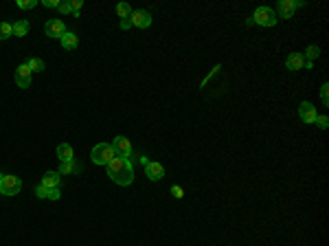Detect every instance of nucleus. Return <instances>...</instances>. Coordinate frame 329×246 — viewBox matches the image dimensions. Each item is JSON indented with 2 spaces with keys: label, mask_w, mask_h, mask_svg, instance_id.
<instances>
[{
  "label": "nucleus",
  "mask_w": 329,
  "mask_h": 246,
  "mask_svg": "<svg viewBox=\"0 0 329 246\" xmlns=\"http://www.w3.org/2000/svg\"><path fill=\"white\" fill-rule=\"evenodd\" d=\"M108 176L112 178V183L121 184V187H130L134 183V167H132L130 158H123V156H116L110 163L106 165Z\"/></svg>",
  "instance_id": "f257e3e1"
},
{
  "label": "nucleus",
  "mask_w": 329,
  "mask_h": 246,
  "mask_svg": "<svg viewBox=\"0 0 329 246\" xmlns=\"http://www.w3.org/2000/svg\"><path fill=\"white\" fill-rule=\"evenodd\" d=\"M112 158H116V152L112 148V143H97L90 152V160L95 165H108Z\"/></svg>",
  "instance_id": "f03ea898"
},
{
  "label": "nucleus",
  "mask_w": 329,
  "mask_h": 246,
  "mask_svg": "<svg viewBox=\"0 0 329 246\" xmlns=\"http://www.w3.org/2000/svg\"><path fill=\"white\" fill-rule=\"evenodd\" d=\"M276 22H279V18H276L274 9L270 7H257L250 18V25H259V27H274Z\"/></svg>",
  "instance_id": "7ed1b4c3"
},
{
  "label": "nucleus",
  "mask_w": 329,
  "mask_h": 246,
  "mask_svg": "<svg viewBox=\"0 0 329 246\" xmlns=\"http://www.w3.org/2000/svg\"><path fill=\"white\" fill-rule=\"evenodd\" d=\"M22 191V181L13 174H4L0 181V193L2 196H18Z\"/></svg>",
  "instance_id": "20e7f679"
},
{
  "label": "nucleus",
  "mask_w": 329,
  "mask_h": 246,
  "mask_svg": "<svg viewBox=\"0 0 329 246\" xmlns=\"http://www.w3.org/2000/svg\"><path fill=\"white\" fill-rule=\"evenodd\" d=\"M299 117L303 123H309V125H314V121H316L318 112H316V106H314L312 101H303L299 106Z\"/></svg>",
  "instance_id": "39448f33"
},
{
  "label": "nucleus",
  "mask_w": 329,
  "mask_h": 246,
  "mask_svg": "<svg viewBox=\"0 0 329 246\" xmlns=\"http://www.w3.org/2000/svg\"><path fill=\"white\" fill-rule=\"evenodd\" d=\"M44 33L49 37H57V40H62V35L66 33V25L64 20H57V18H53V20H46L44 25Z\"/></svg>",
  "instance_id": "423d86ee"
},
{
  "label": "nucleus",
  "mask_w": 329,
  "mask_h": 246,
  "mask_svg": "<svg viewBox=\"0 0 329 246\" xmlns=\"http://www.w3.org/2000/svg\"><path fill=\"white\" fill-rule=\"evenodd\" d=\"M130 20H132V27H136V29H147L152 25V13L145 11V9H138V11H132Z\"/></svg>",
  "instance_id": "0eeeda50"
},
{
  "label": "nucleus",
  "mask_w": 329,
  "mask_h": 246,
  "mask_svg": "<svg viewBox=\"0 0 329 246\" xmlns=\"http://www.w3.org/2000/svg\"><path fill=\"white\" fill-rule=\"evenodd\" d=\"M112 148H114L116 156H123V158H130L132 156V143L128 136H114V141H112Z\"/></svg>",
  "instance_id": "6e6552de"
},
{
  "label": "nucleus",
  "mask_w": 329,
  "mask_h": 246,
  "mask_svg": "<svg viewBox=\"0 0 329 246\" xmlns=\"http://www.w3.org/2000/svg\"><path fill=\"white\" fill-rule=\"evenodd\" d=\"M296 11V2L294 0H279L276 2V18H281V20H288V18H292Z\"/></svg>",
  "instance_id": "1a4fd4ad"
},
{
  "label": "nucleus",
  "mask_w": 329,
  "mask_h": 246,
  "mask_svg": "<svg viewBox=\"0 0 329 246\" xmlns=\"http://www.w3.org/2000/svg\"><path fill=\"white\" fill-rule=\"evenodd\" d=\"M145 176H147L152 183L163 181V178H164V167L161 163H156V160H149V163L145 165Z\"/></svg>",
  "instance_id": "9d476101"
},
{
  "label": "nucleus",
  "mask_w": 329,
  "mask_h": 246,
  "mask_svg": "<svg viewBox=\"0 0 329 246\" xmlns=\"http://www.w3.org/2000/svg\"><path fill=\"white\" fill-rule=\"evenodd\" d=\"M13 77H16L18 88H29V86H31V77H33V73H31V68H29L27 64H20Z\"/></svg>",
  "instance_id": "9b49d317"
},
{
  "label": "nucleus",
  "mask_w": 329,
  "mask_h": 246,
  "mask_svg": "<svg viewBox=\"0 0 329 246\" xmlns=\"http://www.w3.org/2000/svg\"><path fill=\"white\" fill-rule=\"evenodd\" d=\"M285 68H288V70H301V68H305L303 53H290L288 60H285Z\"/></svg>",
  "instance_id": "f8f14e48"
},
{
  "label": "nucleus",
  "mask_w": 329,
  "mask_h": 246,
  "mask_svg": "<svg viewBox=\"0 0 329 246\" xmlns=\"http://www.w3.org/2000/svg\"><path fill=\"white\" fill-rule=\"evenodd\" d=\"M55 154H57V158L62 160V163H70V160H75V150L70 148L68 143H59L57 150H55Z\"/></svg>",
  "instance_id": "ddd939ff"
},
{
  "label": "nucleus",
  "mask_w": 329,
  "mask_h": 246,
  "mask_svg": "<svg viewBox=\"0 0 329 246\" xmlns=\"http://www.w3.org/2000/svg\"><path fill=\"white\" fill-rule=\"evenodd\" d=\"M59 183H62V176H59V172H46L44 176H42V187L46 189H55L59 187Z\"/></svg>",
  "instance_id": "4468645a"
},
{
  "label": "nucleus",
  "mask_w": 329,
  "mask_h": 246,
  "mask_svg": "<svg viewBox=\"0 0 329 246\" xmlns=\"http://www.w3.org/2000/svg\"><path fill=\"white\" fill-rule=\"evenodd\" d=\"M59 42H62V49H66V51H75V49H77V44H79L77 35H75L73 31H66Z\"/></svg>",
  "instance_id": "2eb2a0df"
},
{
  "label": "nucleus",
  "mask_w": 329,
  "mask_h": 246,
  "mask_svg": "<svg viewBox=\"0 0 329 246\" xmlns=\"http://www.w3.org/2000/svg\"><path fill=\"white\" fill-rule=\"evenodd\" d=\"M13 35L16 37H25V35H29V31H31V22L29 20H18V22H13Z\"/></svg>",
  "instance_id": "dca6fc26"
},
{
  "label": "nucleus",
  "mask_w": 329,
  "mask_h": 246,
  "mask_svg": "<svg viewBox=\"0 0 329 246\" xmlns=\"http://www.w3.org/2000/svg\"><path fill=\"white\" fill-rule=\"evenodd\" d=\"M27 66L31 68V73H42V70L46 68V64H44V62H42L40 58H31L29 62H27Z\"/></svg>",
  "instance_id": "f3484780"
},
{
  "label": "nucleus",
  "mask_w": 329,
  "mask_h": 246,
  "mask_svg": "<svg viewBox=\"0 0 329 246\" xmlns=\"http://www.w3.org/2000/svg\"><path fill=\"white\" fill-rule=\"evenodd\" d=\"M116 16H119L121 20L130 18V16H132V7H130L128 2H119V4H116Z\"/></svg>",
  "instance_id": "a211bd4d"
},
{
  "label": "nucleus",
  "mask_w": 329,
  "mask_h": 246,
  "mask_svg": "<svg viewBox=\"0 0 329 246\" xmlns=\"http://www.w3.org/2000/svg\"><path fill=\"white\" fill-rule=\"evenodd\" d=\"M318 55H321V49H318L316 44H312V46H307V49H305L303 58H305V62H312V60H316Z\"/></svg>",
  "instance_id": "6ab92c4d"
},
{
  "label": "nucleus",
  "mask_w": 329,
  "mask_h": 246,
  "mask_svg": "<svg viewBox=\"0 0 329 246\" xmlns=\"http://www.w3.org/2000/svg\"><path fill=\"white\" fill-rule=\"evenodd\" d=\"M13 35V27L11 22H0V40H7Z\"/></svg>",
  "instance_id": "aec40b11"
},
{
  "label": "nucleus",
  "mask_w": 329,
  "mask_h": 246,
  "mask_svg": "<svg viewBox=\"0 0 329 246\" xmlns=\"http://www.w3.org/2000/svg\"><path fill=\"white\" fill-rule=\"evenodd\" d=\"M18 9H22V11H29V9H35L37 7V0H16Z\"/></svg>",
  "instance_id": "412c9836"
},
{
  "label": "nucleus",
  "mask_w": 329,
  "mask_h": 246,
  "mask_svg": "<svg viewBox=\"0 0 329 246\" xmlns=\"http://www.w3.org/2000/svg\"><path fill=\"white\" fill-rule=\"evenodd\" d=\"M83 7V0H70V13L73 18H79V9Z\"/></svg>",
  "instance_id": "4be33fe9"
},
{
  "label": "nucleus",
  "mask_w": 329,
  "mask_h": 246,
  "mask_svg": "<svg viewBox=\"0 0 329 246\" xmlns=\"http://www.w3.org/2000/svg\"><path fill=\"white\" fill-rule=\"evenodd\" d=\"M73 172H79L73 160H70V163H62V167H59V174H73Z\"/></svg>",
  "instance_id": "5701e85b"
},
{
  "label": "nucleus",
  "mask_w": 329,
  "mask_h": 246,
  "mask_svg": "<svg viewBox=\"0 0 329 246\" xmlns=\"http://www.w3.org/2000/svg\"><path fill=\"white\" fill-rule=\"evenodd\" d=\"M329 84H323L321 86V101H323V106H329Z\"/></svg>",
  "instance_id": "b1692460"
},
{
  "label": "nucleus",
  "mask_w": 329,
  "mask_h": 246,
  "mask_svg": "<svg viewBox=\"0 0 329 246\" xmlns=\"http://www.w3.org/2000/svg\"><path fill=\"white\" fill-rule=\"evenodd\" d=\"M314 123H316V125L321 127V130H327V125H329V119H327V117H321V115H318V117H316V121H314Z\"/></svg>",
  "instance_id": "393cba45"
},
{
  "label": "nucleus",
  "mask_w": 329,
  "mask_h": 246,
  "mask_svg": "<svg viewBox=\"0 0 329 246\" xmlns=\"http://www.w3.org/2000/svg\"><path fill=\"white\" fill-rule=\"evenodd\" d=\"M171 193H173V198H178V200H180V198H185V191H182L180 184H173V187H171Z\"/></svg>",
  "instance_id": "a878e982"
},
{
  "label": "nucleus",
  "mask_w": 329,
  "mask_h": 246,
  "mask_svg": "<svg viewBox=\"0 0 329 246\" xmlns=\"http://www.w3.org/2000/svg\"><path fill=\"white\" fill-rule=\"evenodd\" d=\"M59 198H62V191H59V187L49 189V200H59Z\"/></svg>",
  "instance_id": "bb28decb"
},
{
  "label": "nucleus",
  "mask_w": 329,
  "mask_h": 246,
  "mask_svg": "<svg viewBox=\"0 0 329 246\" xmlns=\"http://www.w3.org/2000/svg\"><path fill=\"white\" fill-rule=\"evenodd\" d=\"M35 196L37 198H49V189L42 187V184H37V187H35Z\"/></svg>",
  "instance_id": "cd10ccee"
},
{
  "label": "nucleus",
  "mask_w": 329,
  "mask_h": 246,
  "mask_svg": "<svg viewBox=\"0 0 329 246\" xmlns=\"http://www.w3.org/2000/svg\"><path fill=\"white\" fill-rule=\"evenodd\" d=\"M57 11L62 13V16H66V13H70V2H59Z\"/></svg>",
  "instance_id": "c85d7f7f"
},
{
  "label": "nucleus",
  "mask_w": 329,
  "mask_h": 246,
  "mask_svg": "<svg viewBox=\"0 0 329 246\" xmlns=\"http://www.w3.org/2000/svg\"><path fill=\"white\" fill-rule=\"evenodd\" d=\"M119 27H121L123 31H128V29H132V20H130V18H125V20L119 22Z\"/></svg>",
  "instance_id": "c756f323"
},
{
  "label": "nucleus",
  "mask_w": 329,
  "mask_h": 246,
  "mask_svg": "<svg viewBox=\"0 0 329 246\" xmlns=\"http://www.w3.org/2000/svg\"><path fill=\"white\" fill-rule=\"evenodd\" d=\"M44 7H49V9H57V7H59V0H44Z\"/></svg>",
  "instance_id": "7c9ffc66"
}]
</instances>
